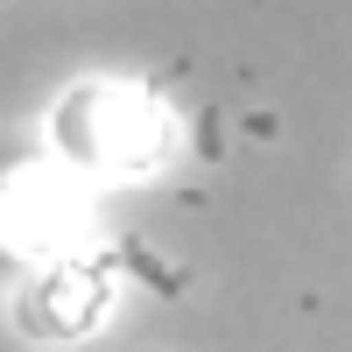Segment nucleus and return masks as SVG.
I'll list each match as a JSON object with an SVG mask.
<instances>
[{"instance_id":"7ed1b4c3","label":"nucleus","mask_w":352,"mask_h":352,"mask_svg":"<svg viewBox=\"0 0 352 352\" xmlns=\"http://www.w3.org/2000/svg\"><path fill=\"white\" fill-rule=\"evenodd\" d=\"M113 289H120L113 261L64 254V261H50V268L21 275L14 317H21L28 338H85V331H99V317L113 310Z\"/></svg>"},{"instance_id":"f03ea898","label":"nucleus","mask_w":352,"mask_h":352,"mask_svg":"<svg viewBox=\"0 0 352 352\" xmlns=\"http://www.w3.org/2000/svg\"><path fill=\"white\" fill-rule=\"evenodd\" d=\"M78 232H85V184L43 141H8L0 148V282L78 254Z\"/></svg>"},{"instance_id":"f257e3e1","label":"nucleus","mask_w":352,"mask_h":352,"mask_svg":"<svg viewBox=\"0 0 352 352\" xmlns=\"http://www.w3.org/2000/svg\"><path fill=\"white\" fill-rule=\"evenodd\" d=\"M176 141H184V120H176L162 85H148V78H85L71 92H56L43 148L85 184V176H148L176 155Z\"/></svg>"}]
</instances>
